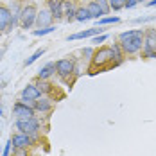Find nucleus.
Masks as SVG:
<instances>
[{"label":"nucleus","mask_w":156,"mask_h":156,"mask_svg":"<svg viewBox=\"0 0 156 156\" xmlns=\"http://www.w3.org/2000/svg\"><path fill=\"white\" fill-rule=\"evenodd\" d=\"M13 156H29V153H27V149L15 147V151H13Z\"/></svg>","instance_id":"nucleus-29"},{"label":"nucleus","mask_w":156,"mask_h":156,"mask_svg":"<svg viewBox=\"0 0 156 156\" xmlns=\"http://www.w3.org/2000/svg\"><path fill=\"white\" fill-rule=\"evenodd\" d=\"M106 40H108V34H104V32H102V34H97V36H94V38H92V43H95V45H101V43H104Z\"/></svg>","instance_id":"nucleus-25"},{"label":"nucleus","mask_w":156,"mask_h":156,"mask_svg":"<svg viewBox=\"0 0 156 156\" xmlns=\"http://www.w3.org/2000/svg\"><path fill=\"white\" fill-rule=\"evenodd\" d=\"M13 147H22V149H27V147H31L32 144V138L31 135H27V133H22V131H18V133H15L13 135Z\"/></svg>","instance_id":"nucleus-9"},{"label":"nucleus","mask_w":156,"mask_h":156,"mask_svg":"<svg viewBox=\"0 0 156 156\" xmlns=\"http://www.w3.org/2000/svg\"><path fill=\"white\" fill-rule=\"evenodd\" d=\"M32 108H34V111H38V113H48V111L52 109V99L41 95L38 101H34Z\"/></svg>","instance_id":"nucleus-14"},{"label":"nucleus","mask_w":156,"mask_h":156,"mask_svg":"<svg viewBox=\"0 0 156 156\" xmlns=\"http://www.w3.org/2000/svg\"><path fill=\"white\" fill-rule=\"evenodd\" d=\"M94 48H90V47H86V48H83V56L86 58V59H90L92 61V58H94Z\"/></svg>","instance_id":"nucleus-28"},{"label":"nucleus","mask_w":156,"mask_h":156,"mask_svg":"<svg viewBox=\"0 0 156 156\" xmlns=\"http://www.w3.org/2000/svg\"><path fill=\"white\" fill-rule=\"evenodd\" d=\"M120 18L119 16H102L97 20V27H104V25H109V23H119Z\"/></svg>","instance_id":"nucleus-20"},{"label":"nucleus","mask_w":156,"mask_h":156,"mask_svg":"<svg viewBox=\"0 0 156 156\" xmlns=\"http://www.w3.org/2000/svg\"><path fill=\"white\" fill-rule=\"evenodd\" d=\"M36 16H38V7L34 4H29L25 7H22L20 13V27L22 29H31L36 23Z\"/></svg>","instance_id":"nucleus-4"},{"label":"nucleus","mask_w":156,"mask_h":156,"mask_svg":"<svg viewBox=\"0 0 156 156\" xmlns=\"http://www.w3.org/2000/svg\"><path fill=\"white\" fill-rule=\"evenodd\" d=\"M56 31V27L54 25H48V27H41V29H34L32 31V34L34 36H45V34H50V32Z\"/></svg>","instance_id":"nucleus-23"},{"label":"nucleus","mask_w":156,"mask_h":156,"mask_svg":"<svg viewBox=\"0 0 156 156\" xmlns=\"http://www.w3.org/2000/svg\"><path fill=\"white\" fill-rule=\"evenodd\" d=\"M63 7H65V16H66L68 22H70V20H76V13H77V9L72 5V2H65V0H63Z\"/></svg>","instance_id":"nucleus-18"},{"label":"nucleus","mask_w":156,"mask_h":156,"mask_svg":"<svg viewBox=\"0 0 156 156\" xmlns=\"http://www.w3.org/2000/svg\"><path fill=\"white\" fill-rule=\"evenodd\" d=\"M0 117H2V108H0Z\"/></svg>","instance_id":"nucleus-32"},{"label":"nucleus","mask_w":156,"mask_h":156,"mask_svg":"<svg viewBox=\"0 0 156 156\" xmlns=\"http://www.w3.org/2000/svg\"><path fill=\"white\" fill-rule=\"evenodd\" d=\"M101 7H102V11H104V15H108L109 11H111V7H109V0H95Z\"/></svg>","instance_id":"nucleus-26"},{"label":"nucleus","mask_w":156,"mask_h":156,"mask_svg":"<svg viewBox=\"0 0 156 156\" xmlns=\"http://www.w3.org/2000/svg\"><path fill=\"white\" fill-rule=\"evenodd\" d=\"M11 20H13L11 9L5 5H0V32H5L11 29Z\"/></svg>","instance_id":"nucleus-12"},{"label":"nucleus","mask_w":156,"mask_h":156,"mask_svg":"<svg viewBox=\"0 0 156 156\" xmlns=\"http://www.w3.org/2000/svg\"><path fill=\"white\" fill-rule=\"evenodd\" d=\"M52 22H54V15L50 13L48 7L47 9H40V11H38V16H36V25H38V29L52 25Z\"/></svg>","instance_id":"nucleus-10"},{"label":"nucleus","mask_w":156,"mask_h":156,"mask_svg":"<svg viewBox=\"0 0 156 156\" xmlns=\"http://www.w3.org/2000/svg\"><path fill=\"white\" fill-rule=\"evenodd\" d=\"M56 72H58V76L63 77V79L72 77L74 72H76V63H74V59L63 58L59 61H56Z\"/></svg>","instance_id":"nucleus-6"},{"label":"nucleus","mask_w":156,"mask_h":156,"mask_svg":"<svg viewBox=\"0 0 156 156\" xmlns=\"http://www.w3.org/2000/svg\"><path fill=\"white\" fill-rule=\"evenodd\" d=\"M92 18V15H90V11H88V7H79L77 9V13H76V20L77 22H88Z\"/></svg>","instance_id":"nucleus-19"},{"label":"nucleus","mask_w":156,"mask_h":156,"mask_svg":"<svg viewBox=\"0 0 156 156\" xmlns=\"http://www.w3.org/2000/svg\"><path fill=\"white\" fill-rule=\"evenodd\" d=\"M11 147H13V140L9 138V140L5 142V145H4V153H2V156H11Z\"/></svg>","instance_id":"nucleus-27"},{"label":"nucleus","mask_w":156,"mask_h":156,"mask_svg":"<svg viewBox=\"0 0 156 156\" xmlns=\"http://www.w3.org/2000/svg\"><path fill=\"white\" fill-rule=\"evenodd\" d=\"M104 27H92V29H86V31L76 32V34H70L68 36V41H76V40H84V38H94L97 34H102Z\"/></svg>","instance_id":"nucleus-11"},{"label":"nucleus","mask_w":156,"mask_h":156,"mask_svg":"<svg viewBox=\"0 0 156 156\" xmlns=\"http://www.w3.org/2000/svg\"><path fill=\"white\" fill-rule=\"evenodd\" d=\"M136 4H138V0H127V4H126V9H133Z\"/></svg>","instance_id":"nucleus-30"},{"label":"nucleus","mask_w":156,"mask_h":156,"mask_svg":"<svg viewBox=\"0 0 156 156\" xmlns=\"http://www.w3.org/2000/svg\"><path fill=\"white\" fill-rule=\"evenodd\" d=\"M43 54H45V48H38V50H34V52H32V56H29V58L25 59V66H31L32 63L36 61L38 58H41Z\"/></svg>","instance_id":"nucleus-21"},{"label":"nucleus","mask_w":156,"mask_h":156,"mask_svg":"<svg viewBox=\"0 0 156 156\" xmlns=\"http://www.w3.org/2000/svg\"><path fill=\"white\" fill-rule=\"evenodd\" d=\"M15 127L22 133H27V135H34V133H40V120L36 117L32 119H23V120H16Z\"/></svg>","instance_id":"nucleus-7"},{"label":"nucleus","mask_w":156,"mask_h":156,"mask_svg":"<svg viewBox=\"0 0 156 156\" xmlns=\"http://www.w3.org/2000/svg\"><path fill=\"white\" fill-rule=\"evenodd\" d=\"M56 74V63H47L43 68H40L38 70V79H41V81H47V79H50L52 76Z\"/></svg>","instance_id":"nucleus-15"},{"label":"nucleus","mask_w":156,"mask_h":156,"mask_svg":"<svg viewBox=\"0 0 156 156\" xmlns=\"http://www.w3.org/2000/svg\"><path fill=\"white\" fill-rule=\"evenodd\" d=\"M111 48V65L109 66H119V65H122L126 59V54L122 47H120V43H113V45H109Z\"/></svg>","instance_id":"nucleus-13"},{"label":"nucleus","mask_w":156,"mask_h":156,"mask_svg":"<svg viewBox=\"0 0 156 156\" xmlns=\"http://www.w3.org/2000/svg\"><path fill=\"white\" fill-rule=\"evenodd\" d=\"M111 65V48L99 47L95 48L94 58H92V70H102Z\"/></svg>","instance_id":"nucleus-2"},{"label":"nucleus","mask_w":156,"mask_h":156,"mask_svg":"<svg viewBox=\"0 0 156 156\" xmlns=\"http://www.w3.org/2000/svg\"><path fill=\"white\" fill-rule=\"evenodd\" d=\"M138 2H144V0H138Z\"/></svg>","instance_id":"nucleus-33"},{"label":"nucleus","mask_w":156,"mask_h":156,"mask_svg":"<svg viewBox=\"0 0 156 156\" xmlns=\"http://www.w3.org/2000/svg\"><path fill=\"white\" fill-rule=\"evenodd\" d=\"M13 115H15L16 120H23V119H32V117H36V111L32 106H29L27 102H23L22 99L20 101H16L15 104H13Z\"/></svg>","instance_id":"nucleus-5"},{"label":"nucleus","mask_w":156,"mask_h":156,"mask_svg":"<svg viewBox=\"0 0 156 156\" xmlns=\"http://www.w3.org/2000/svg\"><path fill=\"white\" fill-rule=\"evenodd\" d=\"M38 88L41 90V94H47V92H50V90H52V84H50V83H47V81H41V79H40Z\"/></svg>","instance_id":"nucleus-24"},{"label":"nucleus","mask_w":156,"mask_h":156,"mask_svg":"<svg viewBox=\"0 0 156 156\" xmlns=\"http://www.w3.org/2000/svg\"><path fill=\"white\" fill-rule=\"evenodd\" d=\"M142 58H147V59H154L156 58V29H147L145 31Z\"/></svg>","instance_id":"nucleus-3"},{"label":"nucleus","mask_w":156,"mask_h":156,"mask_svg":"<svg viewBox=\"0 0 156 156\" xmlns=\"http://www.w3.org/2000/svg\"><path fill=\"white\" fill-rule=\"evenodd\" d=\"M86 7H88V11H90L92 18H95V20H99V18H102V16H104V11H102V7H101V5H99L95 0H92V2H90Z\"/></svg>","instance_id":"nucleus-17"},{"label":"nucleus","mask_w":156,"mask_h":156,"mask_svg":"<svg viewBox=\"0 0 156 156\" xmlns=\"http://www.w3.org/2000/svg\"><path fill=\"white\" fill-rule=\"evenodd\" d=\"M126 4H127V0H109V7H111L113 11L126 9Z\"/></svg>","instance_id":"nucleus-22"},{"label":"nucleus","mask_w":156,"mask_h":156,"mask_svg":"<svg viewBox=\"0 0 156 156\" xmlns=\"http://www.w3.org/2000/svg\"><path fill=\"white\" fill-rule=\"evenodd\" d=\"M147 7H156V0H149L147 2Z\"/></svg>","instance_id":"nucleus-31"},{"label":"nucleus","mask_w":156,"mask_h":156,"mask_svg":"<svg viewBox=\"0 0 156 156\" xmlns=\"http://www.w3.org/2000/svg\"><path fill=\"white\" fill-rule=\"evenodd\" d=\"M48 9L54 15V18H61L65 16V7H63V0H48Z\"/></svg>","instance_id":"nucleus-16"},{"label":"nucleus","mask_w":156,"mask_h":156,"mask_svg":"<svg viewBox=\"0 0 156 156\" xmlns=\"http://www.w3.org/2000/svg\"><path fill=\"white\" fill-rule=\"evenodd\" d=\"M41 90L38 88V84H27L23 90H22V94H20V99L23 101V102H27L29 106H32L34 104V101H38L40 97H41Z\"/></svg>","instance_id":"nucleus-8"},{"label":"nucleus","mask_w":156,"mask_h":156,"mask_svg":"<svg viewBox=\"0 0 156 156\" xmlns=\"http://www.w3.org/2000/svg\"><path fill=\"white\" fill-rule=\"evenodd\" d=\"M144 36H145L144 29H131V31H124L119 34V43L126 56L140 54L144 48Z\"/></svg>","instance_id":"nucleus-1"}]
</instances>
